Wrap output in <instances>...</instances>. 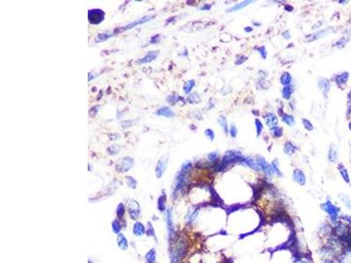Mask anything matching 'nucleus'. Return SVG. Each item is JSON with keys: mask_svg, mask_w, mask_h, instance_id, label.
Returning a JSON list of instances; mask_svg holds the SVG:
<instances>
[{"mask_svg": "<svg viewBox=\"0 0 351 263\" xmlns=\"http://www.w3.org/2000/svg\"><path fill=\"white\" fill-rule=\"evenodd\" d=\"M186 246L184 241H178L171 250V263H177L185 256Z\"/></svg>", "mask_w": 351, "mask_h": 263, "instance_id": "obj_1", "label": "nucleus"}, {"mask_svg": "<svg viewBox=\"0 0 351 263\" xmlns=\"http://www.w3.org/2000/svg\"><path fill=\"white\" fill-rule=\"evenodd\" d=\"M321 209L324 211H326L327 215L329 216V218L331 219V220H337V219H338L339 217V213H340V208H338L337 206H335L334 204H333L329 200H327L324 203L321 204Z\"/></svg>", "mask_w": 351, "mask_h": 263, "instance_id": "obj_2", "label": "nucleus"}, {"mask_svg": "<svg viewBox=\"0 0 351 263\" xmlns=\"http://www.w3.org/2000/svg\"><path fill=\"white\" fill-rule=\"evenodd\" d=\"M135 165V160L131 157H123L119 160L116 163V169L119 173H126L129 171L130 169Z\"/></svg>", "mask_w": 351, "mask_h": 263, "instance_id": "obj_3", "label": "nucleus"}, {"mask_svg": "<svg viewBox=\"0 0 351 263\" xmlns=\"http://www.w3.org/2000/svg\"><path fill=\"white\" fill-rule=\"evenodd\" d=\"M105 12L100 9H92L88 12V19L92 25H99L105 19Z\"/></svg>", "mask_w": 351, "mask_h": 263, "instance_id": "obj_4", "label": "nucleus"}, {"mask_svg": "<svg viewBox=\"0 0 351 263\" xmlns=\"http://www.w3.org/2000/svg\"><path fill=\"white\" fill-rule=\"evenodd\" d=\"M127 211L129 216L132 219H137L141 213V209H140V204L139 203L131 199L127 202Z\"/></svg>", "mask_w": 351, "mask_h": 263, "instance_id": "obj_5", "label": "nucleus"}, {"mask_svg": "<svg viewBox=\"0 0 351 263\" xmlns=\"http://www.w3.org/2000/svg\"><path fill=\"white\" fill-rule=\"evenodd\" d=\"M257 163H258L259 168H260V170H263L265 175H267L268 176H272L273 174H274V170L272 168L271 164H269L266 160L263 157H259L256 160Z\"/></svg>", "mask_w": 351, "mask_h": 263, "instance_id": "obj_6", "label": "nucleus"}, {"mask_svg": "<svg viewBox=\"0 0 351 263\" xmlns=\"http://www.w3.org/2000/svg\"><path fill=\"white\" fill-rule=\"evenodd\" d=\"M238 162H240L241 164H244L247 167L250 168L251 169L255 170V171L259 172L260 171V168H259L258 163L256 161L251 158V157H243V156H240L239 158Z\"/></svg>", "mask_w": 351, "mask_h": 263, "instance_id": "obj_7", "label": "nucleus"}, {"mask_svg": "<svg viewBox=\"0 0 351 263\" xmlns=\"http://www.w3.org/2000/svg\"><path fill=\"white\" fill-rule=\"evenodd\" d=\"M153 17H154V16H145V17H143V18H139V19L135 20V22H132V23H130V24L127 25H125L123 27L119 28V31H120V33H121V32H123V31L129 30L131 28L135 27V26L139 25H142L144 24V23H146V22H148V21H149L150 19H152Z\"/></svg>", "mask_w": 351, "mask_h": 263, "instance_id": "obj_8", "label": "nucleus"}, {"mask_svg": "<svg viewBox=\"0 0 351 263\" xmlns=\"http://www.w3.org/2000/svg\"><path fill=\"white\" fill-rule=\"evenodd\" d=\"M167 161H168L167 158H161L158 161L157 165L155 167V175L157 178H161L164 174L167 168Z\"/></svg>", "mask_w": 351, "mask_h": 263, "instance_id": "obj_9", "label": "nucleus"}, {"mask_svg": "<svg viewBox=\"0 0 351 263\" xmlns=\"http://www.w3.org/2000/svg\"><path fill=\"white\" fill-rule=\"evenodd\" d=\"M292 178L293 180L295 181L297 184H298L301 186H304L306 183V177L304 174V172L302 171L301 169L299 168H296L295 170L293 171L292 174Z\"/></svg>", "mask_w": 351, "mask_h": 263, "instance_id": "obj_10", "label": "nucleus"}, {"mask_svg": "<svg viewBox=\"0 0 351 263\" xmlns=\"http://www.w3.org/2000/svg\"><path fill=\"white\" fill-rule=\"evenodd\" d=\"M158 55H159L158 51H149L148 54H146L144 57H142V59H140L138 61V63L139 64H144V63L151 62L157 58Z\"/></svg>", "mask_w": 351, "mask_h": 263, "instance_id": "obj_11", "label": "nucleus"}, {"mask_svg": "<svg viewBox=\"0 0 351 263\" xmlns=\"http://www.w3.org/2000/svg\"><path fill=\"white\" fill-rule=\"evenodd\" d=\"M166 221H167V226H168V232H169V236L170 239H172V237L174 236V226H173V219H172V214H171V211L170 210H168L166 213Z\"/></svg>", "mask_w": 351, "mask_h": 263, "instance_id": "obj_12", "label": "nucleus"}, {"mask_svg": "<svg viewBox=\"0 0 351 263\" xmlns=\"http://www.w3.org/2000/svg\"><path fill=\"white\" fill-rule=\"evenodd\" d=\"M264 120L265 122H266V125L268 126L271 127V128L274 127V126H277V122H278L277 116L274 113H271V112H269V113L265 114Z\"/></svg>", "mask_w": 351, "mask_h": 263, "instance_id": "obj_13", "label": "nucleus"}, {"mask_svg": "<svg viewBox=\"0 0 351 263\" xmlns=\"http://www.w3.org/2000/svg\"><path fill=\"white\" fill-rule=\"evenodd\" d=\"M155 114L158 115V116H163L166 117V118H173V117L175 116V112L170 108L166 107V106H163V107L159 108L158 110L155 111Z\"/></svg>", "mask_w": 351, "mask_h": 263, "instance_id": "obj_14", "label": "nucleus"}, {"mask_svg": "<svg viewBox=\"0 0 351 263\" xmlns=\"http://www.w3.org/2000/svg\"><path fill=\"white\" fill-rule=\"evenodd\" d=\"M318 87L324 94H326L330 90V83L325 78H319L318 80Z\"/></svg>", "mask_w": 351, "mask_h": 263, "instance_id": "obj_15", "label": "nucleus"}, {"mask_svg": "<svg viewBox=\"0 0 351 263\" xmlns=\"http://www.w3.org/2000/svg\"><path fill=\"white\" fill-rule=\"evenodd\" d=\"M253 3V1H243V2H240L238 4H235L234 6L232 7H230L227 12H236V11H239L240 9H243L245 8L247 6H248L249 4Z\"/></svg>", "mask_w": 351, "mask_h": 263, "instance_id": "obj_16", "label": "nucleus"}, {"mask_svg": "<svg viewBox=\"0 0 351 263\" xmlns=\"http://www.w3.org/2000/svg\"><path fill=\"white\" fill-rule=\"evenodd\" d=\"M117 241H118V246H119V248H121L122 250H127V247H128V245H127V239H126V237L124 236L123 234L119 233L117 238Z\"/></svg>", "mask_w": 351, "mask_h": 263, "instance_id": "obj_17", "label": "nucleus"}, {"mask_svg": "<svg viewBox=\"0 0 351 263\" xmlns=\"http://www.w3.org/2000/svg\"><path fill=\"white\" fill-rule=\"evenodd\" d=\"M133 233H135L136 236H142L145 233L144 226L140 222H136L133 227Z\"/></svg>", "mask_w": 351, "mask_h": 263, "instance_id": "obj_18", "label": "nucleus"}, {"mask_svg": "<svg viewBox=\"0 0 351 263\" xmlns=\"http://www.w3.org/2000/svg\"><path fill=\"white\" fill-rule=\"evenodd\" d=\"M165 206H166V194L163 192L161 196L158 198V202H157V207L158 210L163 212L165 211Z\"/></svg>", "mask_w": 351, "mask_h": 263, "instance_id": "obj_19", "label": "nucleus"}, {"mask_svg": "<svg viewBox=\"0 0 351 263\" xmlns=\"http://www.w3.org/2000/svg\"><path fill=\"white\" fill-rule=\"evenodd\" d=\"M296 149H297V147L291 142H289V141L286 142L284 144V146H283V151H284V153H286V154H288V155L293 154L296 152Z\"/></svg>", "mask_w": 351, "mask_h": 263, "instance_id": "obj_20", "label": "nucleus"}, {"mask_svg": "<svg viewBox=\"0 0 351 263\" xmlns=\"http://www.w3.org/2000/svg\"><path fill=\"white\" fill-rule=\"evenodd\" d=\"M293 91H294L293 86L291 85L285 86L284 88H283V90H282V96H283V98H285V99H287V100H289L290 98H291V94H292Z\"/></svg>", "mask_w": 351, "mask_h": 263, "instance_id": "obj_21", "label": "nucleus"}, {"mask_svg": "<svg viewBox=\"0 0 351 263\" xmlns=\"http://www.w3.org/2000/svg\"><path fill=\"white\" fill-rule=\"evenodd\" d=\"M291 74L288 72H284L282 74L281 77H280V83L284 86H288L291 83Z\"/></svg>", "mask_w": 351, "mask_h": 263, "instance_id": "obj_22", "label": "nucleus"}, {"mask_svg": "<svg viewBox=\"0 0 351 263\" xmlns=\"http://www.w3.org/2000/svg\"><path fill=\"white\" fill-rule=\"evenodd\" d=\"M218 122H219V125L220 126V127L223 129V131H224L226 133H228V120H227L226 117L223 116V115H220V116L218 118Z\"/></svg>", "mask_w": 351, "mask_h": 263, "instance_id": "obj_23", "label": "nucleus"}, {"mask_svg": "<svg viewBox=\"0 0 351 263\" xmlns=\"http://www.w3.org/2000/svg\"><path fill=\"white\" fill-rule=\"evenodd\" d=\"M282 121L283 123H285L286 125L290 126H292L295 124V119H294L293 116L289 115V114H283V115H282Z\"/></svg>", "mask_w": 351, "mask_h": 263, "instance_id": "obj_24", "label": "nucleus"}, {"mask_svg": "<svg viewBox=\"0 0 351 263\" xmlns=\"http://www.w3.org/2000/svg\"><path fill=\"white\" fill-rule=\"evenodd\" d=\"M194 86H195V81L194 80L187 81L184 85V88H183L185 94H190V92L191 91V90L193 89Z\"/></svg>", "mask_w": 351, "mask_h": 263, "instance_id": "obj_25", "label": "nucleus"}, {"mask_svg": "<svg viewBox=\"0 0 351 263\" xmlns=\"http://www.w3.org/2000/svg\"><path fill=\"white\" fill-rule=\"evenodd\" d=\"M198 215V210L197 209H194L192 210L189 214H187L186 216V222L187 223H192L193 221L196 219V218Z\"/></svg>", "mask_w": 351, "mask_h": 263, "instance_id": "obj_26", "label": "nucleus"}, {"mask_svg": "<svg viewBox=\"0 0 351 263\" xmlns=\"http://www.w3.org/2000/svg\"><path fill=\"white\" fill-rule=\"evenodd\" d=\"M146 261L148 263H154L155 261V259H156V253L154 249H151L150 251L148 252V253L146 254Z\"/></svg>", "mask_w": 351, "mask_h": 263, "instance_id": "obj_27", "label": "nucleus"}, {"mask_svg": "<svg viewBox=\"0 0 351 263\" xmlns=\"http://www.w3.org/2000/svg\"><path fill=\"white\" fill-rule=\"evenodd\" d=\"M325 32H326V30H322V31H319L318 33H313V34H311V35H309V36L306 37V39H308L307 41H315V40H317V39H320V37H322L324 34H326V33Z\"/></svg>", "mask_w": 351, "mask_h": 263, "instance_id": "obj_28", "label": "nucleus"}, {"mask_svg": "<svg viewBox=\"0 0 351 263\" xmlns=\"http://www.w3.org/2000/svg\"><path fill=\"white\" fill-rule=\"evenodd\" d=\"M271 133L274 138H280L283 135V129L279 126H274L271 129Z\"/></svg>", "mask_w": 351, "mask_h": 263, "instance_id": "obj_29", "label": "nucleus"}, {"mask_svg": "<svg viewBox=\"0 0 351 263\" xmlns=\"http://www.w3.org/2000/svg\"><path fill=\"white\" fill-rule=\"evenodd\" d=\"M112 36V33H108V32H105V33H102L99 34L97 38H96V42H102L105 40L109 39L110 37Z\"/></svg>", "mask_w": 351, "mask_h": 263, "instance_id": "obj_30", "label": "nucleus"}, {"mask_svg": "<svg viewBox=\"0 0 351 263\" xmlns=\"http://www.w3.org/2000/svg\"><path fill=\"white\" fill-rule=\"evenodd\" d=\"M199 101H200V96L197 93L191 94L187 98V102L190 104H197L199 103Z\"/></svg>", "mask_w": 351, "mask_h": 263, "instance_id": "obj_31", "label": "nucleus"}, {"mask_svg": "<svg viewBox=\"0 0 351 263\" xmlns=\"http://www.w3.org/2000/svg\"><path fill=\"white\" fill-rule=\"evenodd\" d=\"M119 151H120V147L118 146V145H111L106 150L107 153L110 154V155H115L118 153H119Z\"/></svg>", "mask_w": 351, "mask_h": 263, "instance_id": "obj_32", "label": "nucleus"}, {"mask_svg": "<svg viewBox=\"0 0 351 263\" xmlns=\"http://www.w3.org/2000/svg\"><path fill=\"white\" fill-rule=\"evenodd\" d=\"M328 158H329V161L332 162H334L337 160V151L333 148V147H330L329 153H328Z\"/></svg>", "mask_w": 351, "mask_h": 263, "instance_id": "obj_33", "label": "nucleus"}, {"mask_svg": "<svg viewBox=\"0 0 351 263\" xmlns=\"http://www.w3.org/2000/svg\"><path fill=\"white\" fill-rule=\"evenodd\" d=\"M271 167L274 170V173H276L278 176H282V172L279 169V165H278V161L277 160H274L271 163Z\"/></svg>", "mask_w": 351, "mask_h": 263, "instance_id": "obj_34", "label": "nucleus"}, {"mask_svg": "<svg viewBox=\"0 0 351 263\" xmlns=\"http://www.w3.org/2000/svg\"><path fill=\"white\" fill-rule=\"evenodd\" d=\"M339 170H340V173H341V176H342L343 179H344V181H346L347 183H349V174H348L347 169H346L342 165H340V167H339Z\"/></svg>", "mask_w": 351, "mask_h": 263, "instance_id": "obj_35", "label": "nucleus"}, {"mask_svg": "<svg viewBox=\"0 0 351 263\" xmlns=\"http://www.w3.org/2000/svg\"><path fill=\"white\" fill-rule=\"evenodd\" d=\"M242 206H244V205H243V204H234V205H232V206L228 207V208L226 209V211H227V213L229 215L231 214V213H233V212H234V211H238V210L241 209L242 208Z\"/></svg>", "mask_w": 351, "mask_h": 263, "instance_id": "obj_36", "label": "nucleus"}, {"mask_svg": "<svg viewBox=\"0 0 351 263\" xmlns=\"http://www.w3.org/2000/svg\"><path fill=\"white\" fill-rule=\"evenodd\" d=\"M127 184L128 185V187L131 189H135L136 185H137V182L134 177L132 176H127Z\"/></svg>", "mask_w": 351, "mask_h": 263, "instance_id": "obj_37", "label": "nucleus"}, {"mask_svg": "<svg viewBox=\"0 0 351 263\" xmlns=\"http://www.w3.org/2000/svg\"><path fill=\"white\" fill-rule=\"evenodd\" d=\"M255 128H256V134H257V136H260V134L263 132V124H262V122L259 119H255Z\"/></svg>", "mask_w": 351, "mask_h": 263, "instance_id": "obj_38", "label": "nucleus"}, {"mask_svg": "<svg viewBox=\"0 0 351 263\" xmlns=\"http://www.w3.org/2000/svg\"><path fill=\"white\" fill-rule=\"evenodd\" d=\"M207 158H208V160H209L211 162H215L216 161H218V159H219V153L214 151V152L208 153Z\"/></svg>", "mask_w": 351, "mask_h": 263, "instance_id": "obj_39", "label": "nucleus"}, {"mask_svg": "<svg viewBox=\"0 0 351 263\" xmlns=\"http://www.w3.org/2000/svg\"><path fill=\"white\" fill-rule=\"evenodd\" d=\"M340 197H341V201L344 203L345 205L348 207V208L351 209V198L350 197H349L348 196H345V195H341L340 196Z\"/></svg>", "mask_w": 351, "mask_h": 263, "instance_id": "obj_40", "label": "nucleus"}, {"mask_svg": "<svg viewBox=\"0 0 351 263\" xmlns=\"http://www.w3.org/2000/svg\"><path fill=\"white\" fill-rule=\"evenodd\" d=\"M205 137L211 141H213L214 137H215L214 132H213L212 129H206V130L205 131Z\"/></svg>", "mask_w": 351, "mask_h": 263, "instance_id": "obj_41", "label": "nucleus"}, {"mask_svg": "<svg viewBox=\"0 0 351 263\" xmlns=\"http://www.w3.org/2000/svg\"><path fill=\"white\" fill-rule=\"evenodd\" d=\"M125 211H126V207H125V205H124L123 203H120L118 205V208H117L118 216H119V218L123 217L124 214H125Z\"/></svg>", "mask_w": 351, "mask_h": 263, "instance_id": "obj_42", "label": "nucleus"}, {"mask_svg": "<svg viewBox=\"0 0 351 263\" xmlns=\"http://www.w3.org/2000/svg\"><path fill=\"white\" fill-rule=\"evenodd\" d=\"M180 98H181L178 97V96H177V95H171V96L167 98V101H168V103H170V104H175L178 102V99H180Z\"/></svg>", "mask_w": 351, "mask_h": 263, "instance_id": "obj_43", "label": "nucleus"}, {"mask_svg": "<svg viewBox=\"0 0 351 263\" xmlns=\"http://www.w3.org/2000/svg\"><path fill=\"white\" fill-rule=\"evenodd\" d=\"M302 123H303V126H304V127L306 128V130H307V131H312V130L314 129L313 125H312L311 122H310L308 119H306V118H303V119H302Z\"/></svg>", "mask_w": 351, "mask_h": 263, "instance_id": "obj_44", "label": "nucleus"}, {"mask_svg": "<svg viewBox=\"0 0 351 263\" xmlns=\"http://www.w3.org/2000/svg\"><path fill=\"white\" fill-rule=\"evenodd\" d=\"M111 226H112V230H113V232H114V233H119L120 230H121V228H120V225H119V223L117 220H114L113 222H112V224H111Z\"/></svg>", "mask_w": 351, "mask_h": 263, "instance_id": "obj_45", "label": "nucleus"}, {"mask_svg": "<svg viewBox=\"0 0 351 263\" xmlns=\"http://www.w3.org/2000/svg\"><path fill=\"white\" fill-rule=\"evenodd\" d=\"M347 78H348V73H343L337 77V83H345V82H347Z\"/></svg>", "mask_w": 351, "mask_h": 263, "instance_id": "obj_46", "label": "nucleus"}, {"mask_svg": "<svg viewBox=\"0 0 351 263\" xmlns=\"http://www.w3.org/2000/svg\"><path fill=\"white\" fill-rule=\"evenodd\" d=\"M147 234L148 236H153L154 237V232L153 229V226L151 223H148V229H147Z\"/></svg>", "mask_w": 351, "mask_h": 263, "instance_id": "obj_47", "label": "nucleus"}, {"mask_svg": "<svg viewBox=\"0 0 351 263\" xmlns=\"http://www.w3.org/2000/svg\"><path fill=\"white\" fill-rule=\"evenodd\" d=\"M256 50L258 51L260 55H261L263 59L266 58V56H267V51H266V49H265L264 47H260L258 48H256Z\"/></svg>", "mask_w": 351, "mask_h": 263, "instance_id": "obj_48", "label": "nucleus"}, {"mask_svg": "<svg viewBox=\"0 0 351 263\" xmlns=\"http://www.w3.org/2000/svg\"><path fill=\"white\" fill-rule=\"evenodd\" d=\"M229 132H230V134H231V136H232L233 138H235L236 135H237V133H238L237 128H236V126H235L234 125H231Z\"/></svg>", "mask_w": 351, "mask_h": 263, "instance_id": "obj_49", "label": "nucleus"}, {"mask_svg": "<svg viewBox=\"0 0 351 263\" xmlns=\"http://www.w3.org/2000/svg\"><path fill=\"white\" fill-rule=\"evenodd\" d=\"M161 41L160 39V35L159 34H157V35H154V36H153L152 38H151V40H150V42L153 43V44H156V43H158L159 41Z\"/></svg>", "mask_w": 351, "mask_h": 263, "instance_id": "obj_50", "label": "nucleus"}, {"mask_svg": "<svg viewBox=\"0 0 351 263\" xmlns=\"http://www.w3.org/2000/svg\"><path fill=\"white\" fill-rule=\"evenodd\" d=\"M211 9V6L210 5H204V6H202L200 8H199V10H201V11H208V10H210Z\"/></svg>", "mask_w": 351, "mask_h": 263, "instance_id": "obj_51", "label": "nucleus"}, {"mask_svg": "<svg viewBox=\"0 0 351 263\" xmlns=\"http://www.w3.org/2000/svg\"><path fill=\"white\" fill-rule=\"evenodd\" d=\"M283 36L286 39V40H288V39H290L291 38V34H290V32L289 31H285L284 33H283Z\"/></svg>", "mask_w": 351, "mask_h": 263, "instance_id": "obj_52", "label": "nucleus"}, {"mask_svg": "<svg viewBox=\"0 0 351 263\" xmlns=\"http://www.w3.org/2000/svg\"><path fill=\"white\" fill-rule=\"evenodd\" d=\"M245 31H247V32H248V31H249V32H252L253 29L251 28V27H246V28H245Z\"/></svg>", "mask_w": 351, "mask_h": 263, "instance_id": "obj_53", "label": "nucleus"}, {"mask_svg": "<svg viewBox=\"0 0 351 263\" xmlns=\"http://www.w3.org/2000/svg\"><path fill=\"white\" fill-rule=\"evenodd\" d=\"M299 263H309L308 261H299Z\"/></svg>", "mask_w": 351, "mask_h": 263, "instance_id": "obj_54", "label": "nucleus"}, {"mask_svg": "<svg viewBox=\"0 0 351 263\" xmlns=\"http://www.w3.org/2000/svg\"><path fill=\"white\" fill-rule=\"evenodd\" d=\"M89 263H93L92 261H89Z\"/></svg>", "mask_w": 351, "mask_h": 263, "instance_id": "obj_55", "label": "nucleus"}]
</instances>
